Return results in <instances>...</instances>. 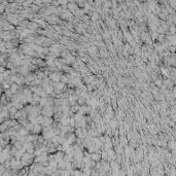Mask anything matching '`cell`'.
<instances>
[{"instance_id": "ba28073f", "label": "cell", "mask_w": 176, "mask_h": 176, "mask_svg": "<svg viewBox=\"0 0 176 176\" xmlns=\"http://www.w3.org/2000/svg\"><path fill=\"white\" fill-rule=\"evenodd\" d=\"M87 103V98H85L84 96H79L77 99V104H79L81 106L82 105H85Z\"/></svg>"}, {"instance_id": "7c38bea8", "label": "cell", "mask_w": 176, "mask_h": 176, "mask_svg": "<svg viewBox=\"0 0 176 176\" xmlns=\"http://www.w3.org/2000/svg\"><path fill=\"white\" fill-rule=\"evenodd\" d=\"M71 70H72V68L69 67V65H63V67H62V71L66 72V73H70Z\"/></svg>"}, {"instance_id": "5bb4252c", "label": "cell", "mask_w": 176, "mask_h": 176, "mask_svg": "<svg viewBox=\"0 0 176 176\" xmlns=\"http://www.w3.org/2000/svg\"><path fill=\"white\" fill-rule=\"evenodd\" d=\"M96 39H97V40H101V37H100L99 35H97V37H96Z\"/></svg>"}, {"instance_id": "8fae6325", "label": "cell", "mask_w": 176, "mask_h": 176, "mask_svg": "<svg viewBox=\"0 0 176 176\" xmlns=\"http://www.w3.org/2000/svg\"><path fill=\"white\" fill-rule=\"evenodd\" d=\"M101 117H102V116H101L100 113H97V114L94 116V122H95L97 125H99V123L101 122Z\"/></svg>"}, {"instance_id": "9c48e42d", "label": "cell", "mask_w": 176, "mask_h": 176, "mask_svg": "<svg viewBox=\"0 0 176 176\" xmlns=\"http://www.w3.org/2000/svg\"><path fill=\"white\" fill-rule=\"evenodd\" d=\"M67 167V163L64 161V160H61L58 162V168L59 169H66Z\"/></svg>"}, {"instance_id": "7a4b0ae2", "label": "cell", "mask_w": 176, "mask_h": 176, "mask_svg": "<svg viewBox=\"0 0 176 176\" xmlns=\"http://www.w3.org/2000/svg\"><path fill=\"white\" fill-rule=\"evenodd\" d=\"M41 114H42V115H44V116H53V115L55 114L54 107L49 106V105H45L44 107H42Z\"/></svg>"}, {"instance_id": "277c9868", "label": "cell", "mask_w": 176, "mask_h": 176, "mask_svg": "<svg viewBox=\"0 0 176 176\" xmlns=\"http://www.w3.org/2000/svg\"><path fill=\"white\" fill-rule=\"evenodd\" d=\"M42 135H43V137H44L45 140H52V138L56 135V133H55L54 129L52 128L51 130H49V131H46V132H43Z\"/></svg>"}, {"instance_id": "52a82bcc", "label": "cell", "mask_w": 176, "mask_h": 176, "mask_svg": "<svg viewBox=\"0 0 176 176\" xmlns=\"http://www.w3.org/2000/svg\"><path fill=\"white\" fill-rule=\"evenodd\" d=\"M42 129H43L42 125H40V124H35L32 133H33V134H40V133H42Z\"/></svg>"}, {"instance_id": "8992f818", "label": "cell", "mask_w": 176, "mask_h": 176, "mask_svg": "<svg viewBox=\"0 0 176 176\" xmlns=\"http://www.w3.org/2000/svg\"><path fill=\"white\" fill-rule=\"evenodd\" d=\"M91 158H92V160H94L95 162H100V161L102 160L101 152H92V153H91Z\"/></svg>"}, {"instance_id": "4fadbf2b", "label": "cell", "mask_w": 176, "mask_h": 176, "mask_svg": "<svg viewBox=\"0 0 176 176\" xmlns=\"http://www.w3.org/2000/svg\"><path fill=\"white\" fill-rule=\"evenodd\" d=\"M131 49H132V46H131V44H130V43H127V44H125V45H124V50H125V51H128V52H129Z\"/></svg>"}, {"instance_id": "3957f363", "label": "cell", "mask_w": 176, "mask_h": 176, "mask_svg": "<svg viewBox=\"0 0 176 176\" xmlns=\"http://www.w3.org/2000/svg\"><path fill=\"white\" fill-rule=\"evenodd\" d=\"M76 134H75V132H72V133H67V136H66V140H67V142L71 145V144H73L75 141H76Z\"/></svg>"}, {"instance_id": "5b68a950", "label": "cell", "mask_w": 176, "mask_h": 176, "mask_svg": "<svg viewBox=\"0 0 176 176\" xmlns=\"http://www.w3.org/2000/svg\"><path fill=\"white\" fill-rule=\"evenodd\" d=\"M35 78H36V74L35 73H29L26 75V85H29L31 86V84L35 81Z\"/></svg>"}, {"instance_id": "6da1fadb", "label": "cell", "mask_w": 176, "mask_h": 176, "mask_svg": "<svg viewBox=\"0 0 176 176\" xmlns=\"http://www.w3.org/2000/svg\"><path fill=\"white\" fill-rule=\"evenodd\" d=\"M49 77L51 78V81L53 83H59V82H61V77H62V74L60 72H58V71H53L50 73Z\"/></svg>"}, {"instance_id": "30bf717a", "label": "cell", "mask_w": 176, "mask_h": 176, "mask_svg": "<svg viewBox=\"0 0 176 176\" xmlns=\"http://www.w3.org/2000/svg\"><path fill=\"white\" fill-rule=\"evenodd\" d=\"M109 127H110L112 130H115V129L117 128V122H116V120L110 121V122H109Z\"/></svg>"}]
</instances>
